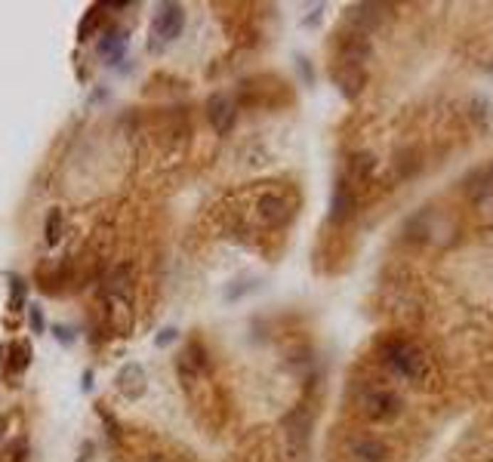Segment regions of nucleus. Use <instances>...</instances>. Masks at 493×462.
Instances as JSON below:
<instances>
[{
	"label": "nucleus",
	"instance_id": "nucleus-1",
	"mask_svg": "<svg viewBox=\"0 0 493 462\" xmlns=\"http://www.w3.org/2000/svg\"><path fill=\"white\" fill-rule=\"evenodd\" d=\"M383 360L398 376L413 379V382H423V379L429 376V358H425V351L410 345V342H404V339L383 342Z\"/></svg>",
	"mask_w": 493,
	"mask_h": 462
},
{
	"label": "nucleus",
	"instance_id": "nucleus-2",
	"mask_svg": "<svg viewBox=\"0 0 493 462\" xmlns=\"http://www.w3.org/2000/svg\"><path fill=\"white\" fill-rule=\"evenodd\" d=\"M182 25H185V13L179 4H164L157 9L154 22H152V50L161 53V46L173 43L176 37L182 34Z\"/></svg>",
	"mask_w": 493,
	"mask_h": 462
},
{
	"label": "nucleus",
	"instance_id": "nucleus-3",
	"mask_svg": "<svg viewBox=\"0 0 493 462\" xmlns=\"http://www.w3.org/2000/svg\"><path fill=\"white\" fill-rule=\"evenodd\" d=\"M361 410H364L367 419L373 422H388L401 413V397L388 388H370V392L361 397Z\"/></svg>",
	"mask_w": 493,
	"mask_h": 462
},
{
	"label": "nucleus",
	"instance_id": "nucleus-4",
	"mask_svg": "<svg viewBox=\"0 0 493 462\" xmlns=\"http://www.w3.org/2000/svg\"><path fill=\"white\" fill-rule=\"evenodd\" d=\"M207 117H210V124H213V129H216L219 136H228L231 127H235V120H238L235 99L226 96V92H216V96L207 102Z\"/></svg>",
	"mask_w": 493,
	"mask_h": 462
},
{
	"label": "nucleus",
	"instance_id": "nucleus-5",
	"mask_svg": "<svg viewBox=\"0 0 493 462\" xmlns=\"http://www.w3.org/2000/svg\"><path fill=\"white\" fill-rule=\"evenodd\" d=\"M256 216L265 228H281V225H287V219H290V203H287V198H281V194L268 191L256 200Z\"/></svg>",
	"mask_w": 493,
	"mask_h": 462
},
{
	"label": "nucleus",
	"instance_id": "nucleus-6",
	"mask_svg": "<svg viewBox=\"0 0 493 462\" xmlns=\"http://www.w3.org/2000/svg\"><path fill=\"white\" fill-rule=\"evenodd\" d=\"M336 50H339V62H342V65H355V68H361V65L370 59L373 46H370V37H367V34L346 31V34L339 37Z\"/></svg>",
	"mask_w": 493,
	"mask_h": 462
},
{
	"label": "nucleus",
	"instance_id": "nucleus-7",
	"mask_svg": "<svg viewBox=\"0 0 493 462\" xmlns=\"http://www.w3.org/2000/svg\"><path fill=\"white\" fill-rule=\"evenodd\" d=\"M115 388L127 397V401H139V397L145 394V370L139 367V364L120 367V373L115 379Z\"/></svg>",
	"mask_w": 493,
	"mask_h": 462
},
{
	"label": "nucleus",
	"instance_id": "nucleus-8",
	"mask_svg": "<svg viewBox=\"0 0 493 462\" xmlns=\"http://www.w3.org/2000/svg\"><path fill=\"white\" fill-rule=\"evenodd\" d=\"M383 4H358V6H351L349 9V22H351V31H358V34H367L383 22Z\"/></svg>",
	"mask_w": 493,
	"mask_h": 462
},
{
	"label": "nucleus",
	"instance_id": "nucleus-9",
	"mask_svg": "<svg viewBox=\"0 0 493 462\" xmlns=\"http://www.w3.org/2000/svg\"><path fill=\"white\" fill-rule=\"evenodd\" d=\"M364 68H355V65H336L333 68V83L342 90V96L346 99H355L361 90H364Z\"/></svg>",
	"mask_w": 493,
	"mask_h": 462
},
{
	"label": "nucleus",
	"instance_id": "nucleus-10",
	"mask_svg": "<svg viewBox=\"0 0 493 462\" xmlns=\"http://www.w3.org/2000/svg\"><path fill=\"white\" fill-rule=\"evenodd\" d=\"M355 207H358V200H355V191H351V185L339 182V185H336V191H333L330 219H333V222H346V219L355 216Z\"/></svg>",
	"mask_w": 493,
	"mask_h": 462
},
{
	"label": "nucleus",
	"instance_id": "nucleus-11",
	"mask_svg": "<svg viewBox=\"0 0 493 462\" xmlns=\"http://www.w3.org/2000/svg\"><path fill=\"white\" fill-rule=\"evenodd\" d=\"M351 453H355L361 462H386V456H388L386 444L379 438H358V441H351Z\"/></svg>",
	"mask_w": 493,
	"mask_h": 462
},
{
	"label": "nucleus",
	"instance_id": "nucleus-12",
	"mask_svg": "<svg viewBox=\"0 0 493 462\" xmlns=\"http://www.w3.org/2000/svg\"><path fill=\"white\" fill-rule=\"evenodd\" d=\"M124 53H127V37H124V31H115V28H111V31L99 41V55L105 62H120V59H124Z\"/></svg>",
	"mask_w": 493,
	"mask_h": 462
},
{
	"label": "nucleus",
	"instance_id": "nucleus-13",
	"mask_svg": "<svg viewBox=\"0 0 493 462\" xmlns=\"http://www.w3.org/2000/svg\"><path fill=\"white\" fill-rule=\"evenodd\" d=\"M349 170H351V176H355L358 182H367L370 176H373V170H376V157L370 154V151H358V154H351Z\"/></svg>",
	"mask_w": 493,
	"mask_h": 462
},
{
	"label": "nucleus",
	"instance_id": "nucleus-14",
	"mask_svg": "<svg viewBox=\"0 0 493 462\" xmlns=\"http://www.w3.org/2000/svg\"><path fill=\"white\" fill-rule=\"evenodd\" d=\"M9 373H25L28 364H31V345H28L25 339H18L9 345Z\"/></svg>",
	"mask_w": 493,
	"mask_h": 462
},
{
	"label": "nucleus",
	"instance_id": "nucleus-15",
	"mask_svg": "<svg viewBox=\"0 0 493 462\" xmlns=\"http://www.w3.org/2000/svg\"><path fill=\"white\" fill-rule=\"evenodd\" d=\"M62 225H65L62 210H53L50 216H46V244H50V247H55L62 240Z\"/></svg>",
	"mask_w": 493,
	"mask_h": 462
},
{
	"label": "nucleus",
	"instance_id": "nucleus-16",
	"mask_svg": "<svg viewBox=\"0 0 493 462\" xmlns=\"http://www.w3.org/2000/svg\"><path fill=\"white\" fill-rule=\"evenodd\" d=\"M28 323H31V333H43V311L37 305L28 308Z\"/></svg>",
	"mask_w": 493,
	"mask_h": 462
},
{
	"label": "nucleus",
	"instance_id": "nucleus-17",
	"mask_svg": "<svg viewBox=\"0 0 493 462\" xmlns=\"http://www.w3.org/2000/svg\"><path fill=\"white\" fill-rule=\"evenodd\" d=\"M96 22H99V6L92 9V13H90L87 18H83V25H80V41H83V34H87V28H90V31L96 28Z\"/></svg>",
	"mask_w": 493,
	"mask_h": 462
},
{
	"label": "nucleus",
	"instance_id": "nucleus-18",
	"mask_svg": "<svg viewBox=\"0 0 493 462\" xmlns=\"http://www.w3.org/2000/svg\"><path fill=\"white\" fill-rule=\"evenodd\" d=\"M13 302H18V305L25 302V281H22V277H16V281H13Z\"/></svg>",
	"mask_w": 493,
	"mask_h": 462
},
{
	"label": "nucleus",
	"instance_id": "nucleus-19",
	"mask_svg": "<svg viewBox=\"0 0 493 462\" xmlns=\"http://www.w3.org/2000/svg\"><path fill=\"white\" fill-rule=\"evenodd\" d=\"M176 339V330H164L161 336H157V345H166V342H173Z\"/></svg>",
	"mask_w": 493,
	"mask_h": 462
},
{
	"label": "nucleus",
	"instance_id": "nucleus-20",
	"mask_svg": "<svg viewBox=\"0 0 493 462\" xmlns=\"http://www.w3.org/2000/svg\"><path fill=\"white\" fill-rule=\"evenodd\" d=\"M6 425H9V416H0V441H4V434H6Z\"/></svg>",
	"mask_w": 493,
	"mask_h": 462
},
{
	"label": "nucleus",
	"instance_id": "nucleus-21",
	"mask_svg": "<svg viewBox=\"0 0 493 462\" xmlns=\"http://www.w3.org/2000/svg\"><path fill=\"white\" fill-rule=\"evenodd\" d=\"M148 462H166V456H148Z\"/></svg>",
	"mask_w": 493,
	"mask_h": 462
}]
</instances>
